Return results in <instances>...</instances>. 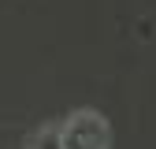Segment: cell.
Instances as JSON below:
<instances>
[{"instance_id": "cell-1", "label": "cell", "mask_w": 156, "mask_h": 149, "mask_svg": "<svg viewBox=\"0 0 156 149\" xmlns=\"http://www.w3.org/2000/svg\"><path fill=\"white\" fill-rule=\"evenodd\" d=\"M63 149H112V127L97 108H78L60 123Z\"/></svg>"}, {"instance_id": "cell-2", "label": "cell", "mask_w": 156, "mask_h": 149, "mask_svg": "<svg viewBox=\"0 0 156 149\" xmlns=\"http://www.w3.org/2000/svg\"><path fill=\"white\" fill-rule=\"evenodd\" d=\"M26 149H63L60 127H41V130H34V134L26 138Z\"/></svg>"}]
</instances>
